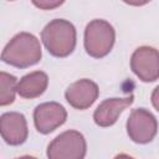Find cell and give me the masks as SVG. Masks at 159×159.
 I'll return each instance as SVG.
<instances>
[{"label": "cell", "mask_w": 159, "mask_h": 159, "mask_svg": "<svg viewBox=\"0 0 159 159\" xmlns=\"http://www.w3.org/2000/svg\"><path fill=\"white\" fill-rule=\"evenodd\" d=\"M114 29L106 20L94 19L86 26L84 48L86 52L94 58L107 56L114 45Z\"/></svg>", "instance_id": "3957f363"}, {"label": "cell", "mask_w": 159, "mask_h": 159, "mask_svg": "<svg viewBox=\"0 0 159 159\" xmlns=\"http://www.w3.org/2000/svg\"><path fill=\"white\" fill-rule=\"evenodd\" d=\"M41 45L36 36L29 32L15 35L4 47L1 60L14 67L26 68L41 60Z\"/></svg>", "instance_id": "6da1fadb"}, {"label": "cell", "mask_w": 159, "mask_h": 159, "mask_svg": "<svg viewBox=\"0 0 159 159\" xmlns=\"http://www.w3.org/2000/svg\"><path fill=\"white\" fill-rule=\"evenodd\" d=\"M87 144L78 130H66L58 134L47 147L50 159H82L86 155Z\"/></svg>", "instance_id": "277c9868"}, {"label": "cell", "mask_w": 159, "mask_h": 159, "mask_svg": "<svg viewBox=\"0 0 159 159\" xmlns=\"http://www.w3.org/2000/svg\"><path fill=\"white\" fill-rule=\"evenodd\" d=\"M48 77L42 71H34L25 75L17 82V93L22 98L32 99L40 97L47 88Z\"/></svg>", "instance_id": "8fae6325"}, {"label": "cell", "mask_w": 159, "mask_h": 159, "mask_svg": "<svg viewBox=\"0 0 159 159\" xmlns=\"http://www.w3.org/2000/svg\"><path fill=\"white\" fill-rule=\"evenodd\" d=\"M123 1L128 5H132V6H143L152 0H123Z\"/></svg>", "instance_id": "9a60e30c"}, {"label": "cell", "mask_w": 159, "mask_h": 159, "mask_svg": "<svg viewBox=\"0 0 159 159\" xmlns=\"http://www.w3.org/2000/svg\"><path fill=\"white\" fill-rule=\"evenodd\" d=\"M133 73L143 82H154L159 78V51L150 46L138 47L130 57Z\"/></svg>", "instance_id": "8992f818"}, {"label": "cell", "mask_w": 159, "mask_h": 159, "mask_svg": "<svg viewBox=\"0 0 159 159\" xmlns=\"http://www.w3.org/2000/svg\"><path fill=\"white\" fill-rule=\"evenodd\" d=\"M32 4L41 10H52L61 6L65 0H31Z\"/></svg>", "instance_id": "4fadbf2b"}, {"label": "cell", "mask_w": 159, "mask_h": 159, "mask_svg": "<svg viewBox=\"0 0 159 159\" xmlns=\"http://www.w3.org/2000/svg\"><path fill=\"white\" fill-rule=\"evenodd\" d=\"M67 119L65 107L57 102H45L34 111V124L39 133L48 134L61 127Z\"/></svg>", "instance_id": "52a82bcc"}, {"label": "cell", "mask_w": 159, "mask_h": 159, "mask_svg": "<svg viewBox=\"0 0 159 159\" xmlns=\"http://www.w3.org/2000/svg\"><path fill=\"white\" fill-rule=\"evenodd\" d=\"M99 89L97 83L91 80L82 78L70 84L65 92V98L70 106L83 111L89 108L98 98Z\"/></svg>", "instance_id": "ba28073f"}, {"label": "cell", "mask_w": 159, "mask_h": 159, "mask_svg": "<svg viewBox=\"0 0 159 159\" xmlns=\"http://www.w3.org/2000/svg\"><path fill=\"white\" fill-rule=\"evenodd\" d=\"M127 133L138 144H147L154 139L158 132L157 118L145 108L133 109L127 119Z\"/></svg>", "instance_id": "5b68a950"}, {"label": "cell", "mask_w": 159, "mask_h": 159, "mask_svg": "<svg viewBox=\"0 0 159 159\" xmlns=\"http://www.w3.org/2000/svg\"><path fill=\"white\" fill-rule=\"evenodd\" d=\"M41 40L48 53L55 57H66L76 47V29L65 19H55L41 31Z\"/></svg>", "instance_id": "7a4b0ae2"}, {"label": "cell", "mask_w": 159, "mask_h": 159, "mask_svg": "<svg viewBox=\"0 0 159 159\" xmlns=\"http://www.w3.org/2000/svg\"><path fill=\"white\" fill-rule=\"evenodd\" d=\"M134 101V96L130 94L124 98H108L104 99L94 111L93 120L99 127H111L113 125L120 113L129 107Z\"/></svg>", "instance_id": "30bf717a"}, {"label": "cell", "mask_w": 159, "mask_h": 159, "mask_svg": "<svg viewBox=\"0 0 159 159\" xmlns=\"http://www.w3.org/2000/svg\"><path fill=\"white\" fill-rule=\"evenodd\" d=\"M0 132L5 143L10 145L22 144L29 135L25 116L19 112L4 113L0 118Z\"/></svg>", "instance_id": "9c48e42d"}, {"label": "cell", "mask_w": 159, "mask_h": 159, "mask_svg": "<svg viewBox=\"0 0 159 159\" xmlns=\"http://www.w3.org/2000/svg\"><path fill=\"white\" fill-rule=\"evenodd\" d=\"M17 92V81L16 77L7 73H0V106L11 104L15 101V94Z\"/></svg>", "instance_id": "7c38bea8"}, {"label": "cell", "mask_w": 159, "mask_h": 159, "mask_svg": "<svg viewBox=\"0 0 159 159\" xmlns=\"http://www.w3.org/2000/svg\"><path fill=\"white\" fill-rule=\"evenodd\" d=\"M150 99H152V104H153V107L159 112V86H157V87L153 89Z\"/></svg>", "instance_id": "5bb4252c"}]
</instances>
